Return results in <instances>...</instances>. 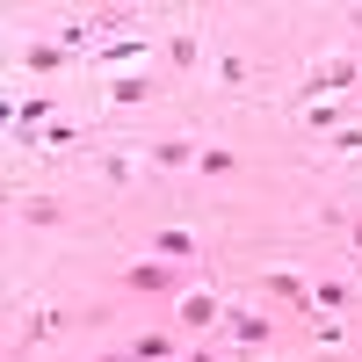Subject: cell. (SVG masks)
Masks as SVG:
<instances>
[{"label":"cell","mask_w":362,"mask_h":362,"mask_svg":"<svg viewBox=\"0 0 362 362\" xmlns=\"http://www.w3.org/2000/svg\"><path fill=\"white\" fill-rule=\"evenodd\" d=\"M58 326H66V312H58L51 297H29V305H22V334H15V348H22V355H29V348H44Z\"/></svg>","instance_id":"cell-6"},{"label":"cell","mask_w":362,"mask_h":362,"mask_svg":"<svg viewBox=\"0 0 362 362\" xmlns=\"http://www.w3.org/2000/svg\"><path fill=\"white\" fill-rule=\"evenodd\" d=\"M341 341H348V326H341V319H319V326H312V348H319V355H334Z\"/></svg>","instance_id":"cell-19"},{"label":"cell","mask_w":362,"mask_h":362,"mask_svg":"<svg viewBox=\"0 0 362 362\" xmlns=\"http://www.w3.org/2000/svg\"><path fill=\"white\" fill-rule=\"evenodd\" d=\"M145 247H153V261L174 268V261H196V254H203V239H196V225H160Z\"/></svg>","instance_id":"cell-9"},{"label":"cell","mask_w":362,"mask_h":362,"mask_svg":"<svg viewBox=\"0 0 362 362\" xmlns=\"http://www.w3.org/2000/svg\"><path fill=\"white\" fill-rule=\"evenodd\" d=\"M138 167H145V160H138V138H131V131H116L109 145H95V174L109 181V189H131Z\"/></svg>","instance_id":"cell-4"},{"label":"cell","mask_w":362,"mask_h":362,"mask_svg":"<svg viewBox=\"0 0 362 362\" xmlns=\"http://www.w3.org/2000/svg\"><path fill=\"white\" fill-rule=\"evenodd\" d=\"M153 95H160L153 73H116V80H102V102H109V109H145Z\"/></svg>","instance_id":"cell-8"},{"label":"cell","mask_w":362,"mask_h":362,"mask_svg":"<svg viewBox=\"0 0 362 362\" xmlns=\"http://www.w3.org/2000/svg\"><path fill=\"white\" fill-rule=\"evenodd\" d=\"M247 51H232V44H218L210 51V87H218V95H239V87H247Z\"/></svg>","instance_id":"cell-11"},{"label":"cell","mask_w":362,"mask_h":362,"mask_svg":"<svg viewBox=\"0 0 362 362\" xmlns=\"http://www.w3.org/2000/svg\"><path fill=\"white\" fill-rule=\"evenodd\" d=\"M131 290H174V283H167V261H138V268H131ZM174 297H181V290H174Z\"/></svg>","instance_id":"cell-18"},{"label":"cell","mask_w":362,"mask_h":362,"mask_svg":"<svg viewBox=\"0 0 362 362\" xmlns=\"http://www.w3.org/2000/svg\"><path fill=\"white\" fill-rule=\"evenodd\" d=\"M145 51H153V29H124V37H109V44H95V58H87V80H116V66H145Z\"/></svg>","instance_id":"cell-2"},{"label":"cell","mask_w":362,"mask_h":362,"mask_svg":"<svg viewBox=\"0 0 362 362\" xmlns=\"http://www.w3.org/2000/svg\"><path fill=\"white\" fill-rule=\"evenodd\" d=\"M15 218H22V225H58V218H66V203L29 189V196H15Z\"/></svg>","instance_id":"cell-15"},{"label":"cell","mask_w":362,"mask_h":362,"mask_svg":"<svg viewBox=\"0 0 362 362\" xmlns=\"http://www.w3.org/2000/svg\"><path fill=\"white\" fill-rule=\"evenodd\" d=\"M15 66H22V73H73L80 58H73L66 44H22V51H15Z\"/></svg>","instance_id":"cell-13"},{"label":"cell","mask_w":362,"mask_h":362,"mask_svg":"<svg viewBox=\"0 0 362 362\" xmlns=\"http://www.w3.org/2000/svg\"><path fill=\"white\" fill-rule=\"evenodd\" d=\"M124 355H131V362H174L181 348H174V334H138V341H131Z\"/></svg>","instance_id":"cell-16"},{"label":"cell","mask_w":362,"mask_h":362,"mask_svg":"<svg viewBox=\"0 0 362 362\" xmlns=\"http://www.w3.org/2000/svg\"><path fill=\"white\" fill-rule=\"evenodd\" d=\"M196 153H203L196 131H181V138H138V160L160 167V174H196Z\"/></svg>","instance_id":"cell-3"},{"label":"cell","mask_w":362,"mask_h":362,"mask_svg":"<svg viewBox=\"0 0 362 362\" xmlns=\"http://www.w3.org/2000/svg\"><path fill=\"white\" fill-rule=\"evenodd\" d=\"M225 341L247 355V348H268V312H247V305H225Z\"/></svg>","instance_id":"cell-10"},{"label":"cell","mask_w":362,"mask_h":362,"mask_svg":"<svg viewBox=\"0 0 362 362\" xmlns=\"http://www.w3.org/2000/svg\"><path fill=\"white\" fill-rule=\"evenodd\" d=\"M167 66H174V73H196V66H203V29H196V22L167 37Z\"/></svg>","instance_id":"cell-14"},{"label":"cell","mask_w":362,"mask_h":362,"mask_svg":"<svg viewBox=\"0 0 362 362\" xmlns=\"http://www.w3.org/2000/svg\"><path fill=\"white\" fill-rule=\"evenodd\" d=\"M348 305H355V283L348 276H326V283H312V312L305 319H341Z\"/></svg>","instance_id":"cell-12"},{"label":"cell","mask_w":362,"mask_h":362,"mask_svg":"<svg viewBox=\"0 0 362 362\" xmlns=\"http://www.w3.org/2000/svg\"><path fill=\"white\" fill-rule=\"evenodd\" d=\"M362 87V58L355 51H334V58H319V66L297 80V95H290V109H312V102H341V95H355Z\"/></svg>","instance_id":"cell-1"},{"label":"cell","mask_w":362,"mask_h":362,"mask_svg":"<svg viewBox=\"0 0 362 362\" xmlns=\"http://www.w3.org/2000/svg\"><path fill=\"white\" fill-rule=\"evenodd\" d=\"M297 116H305L312 131H326V124H341V109H334V102H312V109H297Z\"/></svg>","instance_id":"cell-20"},{"label":"cell","mask_w":362,"mask_h":362,"mask_svg":"<svg viewBox=\"0 0 362 362\" xmlns=\"http://www.w3.org/2000/svg\"><path fill=\"white\" fill-rule=\"evenodd\" d=\"M355 290H362V283H355Z\"/></svg>","instance_id":"cell-24"},{"label":"cell","mask_w":362,"mask_h":362,"mask_svg":"<svg viewBox=\"0 0 362 362\" xmlns=\"http://www.w3.org/2000/svg\"><path fill=\"white\" fill-rule=\"evenodd\" d=\"M348 247H355V254H362V218H355V225H348Z\"/></svg>","instance_id":"cell-21"},{"label":"cell","mask_w":362,"mask_h":362,"mask_svg":"<svg viewBox=\"0 0 362 362\" xmlns=\"http://www.w3.org/2000/svg\"><path fill=\"white\" fill-rule=\"evenodd\" d=\"M174 319L189 326V334H203V326H225V297L210 290V283H181V297H174Z\"/></svg>","instance_id":"cell-5"},{"label":"cell","mask_w":362,"mask_h":362,"mask_svg":"<svg viewBox=\"0 0 362 362\" xmlns=\"http://www.w3.org/2000/svg\"><path fill=\"white\" fill-rule=\"evenodd\" d=\"M268 297H283V305H297V312H312V276H305V268H261V276H254Z\"/></svg>","instance_id":"cell-7"},{"label":"cell","mask_w":362,"mask_h":362,"mask_svg":"<svg viewBox=\"0 0 362 362\" xmlns=\"http://www.w3.org/2000/svg\"><path fill=\"white\" fill-rule=\"evenodd\" d=\"M232 167H239V153H232V145H203V153H196V174H203V181H225Z\"/></svg>","instance_id":"cell-17"},{"label":"cell","mask_w":362,"mask_h":362,"mask_svg":"<svg viewBox=\"0 0 362 362\" xmlns=\"http://www.w3.org/2000/svg\"><path fill=\"white\" fill-rule=\"evenodd\" d=\"M348 167H355V181H362V160H348Z\"/></svg>","instance_id":"cell-22"},{"label":"cell","mask_w":362,"mask_h":362,"mask_svg":"<svg viewBox=\"0 0 362 362\" xmlns=\"http://www.w3.org/2000/svg\"><path fill=\"white\" fill-rule=\"evenodd\" d=\"M261 362H268V355H261Z\"/></svg>","instance_id":"cell-23"}]
</instances>
